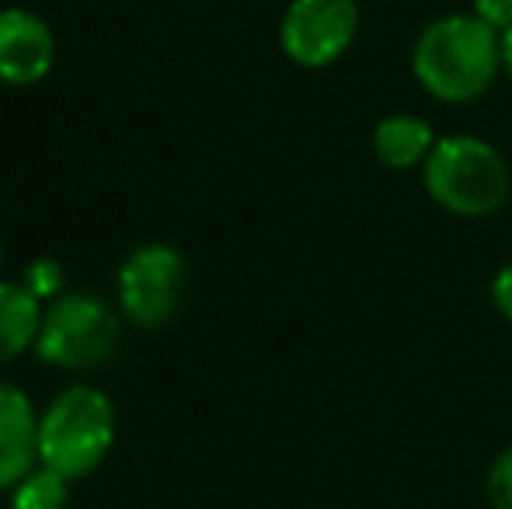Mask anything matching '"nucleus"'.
<instances>
[{
	"label": "nucleus",
	"instance_id": "obj_1",
	"mask_svg": "<svg viewBox=\"0 0 512 509\" xmlns=\"http://www.w3.org/2000/svg\"><path fill=\"white\" fill-rule=\"evenodd\" d=\"M502 32L478 14H443L418 32L411 46V74L436 102L467 105L502 74Z\"/></svg>",
	"mask_w": 512,
	"mask_h": 509
},
{
	"label": "nucleus",
	"instance_id": "obj_2",
	"mask_svg": "<svg viewBox=\"0 0 512 509\" xmlns=\"http://www.w3.org/2000/svg\"><path fill=\"white\" fill-rule=\"evenodd\" d=\"M422 185L432 203L453 217H492L512 192L509 164L499 147L471 133L439 136L422 164Z\"/></svg>",
	"mask_w": 512,
	"mask_h": 509
},
{
	"label": "nucleus",
	"instance_id": "obj_3",
	"mask_svg": "<svg viewBox=\"0 0 512 509\" xmlns=\"http://www.w3.org/2000/svg\"><path fill=\"white\" fill-rule=\"evenodd\" d=\"M115 443V405L91 384H70L39 415V461L77 482L102 468Z\"/></svg>",
	"mask_w": 512,
	"mask_h": 509
},
{
	"label": "nucleus",
	"instance_id": "obj_4",
	"mask_svg": "<svg viewBox=\"0 0 512 509\" xmlns=\"http://www.w3.org/2000/svg\"><path fill=\"white\" fill-rule=\"evenodd\" d=\"M115 346H119V318L95 293H60L42 311L35 353L53 367L91 370L105 363L115 353Z\"/></svg>",
	"mask_w": 512,
	"mask_h": 509
},
{
	"label": "nucleus",
	"instance_id": "obj_5",
	"mask_svg": "<svg viewBox=\"0 0 512 509\" xmlns=\"http://www.w3.org/2000/svg\"><path fill=\"white\" fill-rule=\"evenodd\" d=\"M185 258L171 245H143L119 265V304L133 325L161 328L178 314L185 297Z\"/></svg>",
	"mask_w": 512,
	"mask_h": 509
},
{
	"label": "nucleus",
	"instance_id": "obj_6",
	"mask_svg": "<svg viewBox=\"0 0 512 509\" xmlns=\"http://www.w3.org/2000/svg\"><path fill=\"white\" fill-rule=\"evenodd\" d=\"M359 32L356 0H290L279 21V46L297 67L321 70L342 60Z\"/></svg>",
	"mask_w": 512,
	"mask_h": 509
},
{
	"label": "nucleus",
	"instance_id": "obj_7",
	"mask_svg": "<svg viewBox=\"0 0 512 509\" xmlns=\"http://www.w3.org/2000/svg\"><path fill=\"white\" fill-rule=\"evenodd\" d=\"M56 60V39L46 18L25 7L0 11V81L11 88H28L49 77Z\"/></svg>",
	"mask_w": 512,
	"mask_h": 509
},
{
	"label": "nucleus",
	"instance_id": "obj_8",
	"mask_svg": "<svg viewBox=\"0 0 512 509\" xmlns=\"http://www.w3.org/2000/svg\"><path fill=\"white\" fill-rule=\"evenodd\" d=\"M39 461V415L21 387L0 381V492L14 489Z\"/></svg>",
	"mask_w": 512,
	"mask_h": 509
},
{
	"label": "nucleus",
	"instance_id": "obj_9",
	"mask_svg": "<svg viewBox=\"0 0 512 509\" xmlns=\"http://www.w3.org/2000/svg\"><path fill=\"white\" fill-rule=\"evenodd\" d=\"M439 136L432 133V126L425 123L422 116H408V112H398V116H384L373 129V154H377L380 164L394 171H408L425 164V157L432 154Z\"/></svg>",
	"mask_w": 512,
	"mask_h": 509
},
{
	"label": "nucleus",
	"instance_id": "obj_10",
	"mask_svg": "<svg viewBox=\"0 0 512 509\" xmlns=\"http://www.w3.org/2000/svg\"><path fill=\"white\" fill-rule=\"evenodd\" d=\"M42 300L25 290V283L0 279V363L18 360L21 353L35 349L42 328Z\"/></svg>",
	"mask_w": 512,
	"mask_h": 509
},
{
	"label": "nucleus",
	"instance_id": "obj_11",
	"mask_svg": "<svg viewBox=\"0 0 512 509\" xmlns=\"http://www.w3.org/2000/svg\"><path fill=\"white\" fill-rule=\"evenodd\" d=\"M70 503V478L53 468H32L11 489V509H67Z\"/></svg>",
	"mask_w": 512,
	"mask_h": 509
},
{
	"label": "nucleus",
	"instance_id": "obj_12",
	"mask_svg": "<svg viewBox=\"0 0 512 509\" xmlns=\"http://www.w3.org/2000/svg\"><path fill=\"white\" fill-rule=\"evenodd\" d=\"M21 283H25V290L32 293V297H39L42 304H46V300H56L63 293L67 272H63V265L56 262V258H35L25 269V276H21Z\"/></svg>",
	"mask_w": 512,
	"mask_h": 509
},
{
	"label": "nucleus",
	"instance_id": "obj_13",
	"mask_svg": "<svg viewBox=\"0 0 512 509\" xmlns=\"http://www.w3.org/2000/svg\"><path fill=\"white\" fill-rule=\"evenodd\" d=\"M485 496L495 509H512V447L502 450L488 468Z\"/></svg>",
	"mask_w": 512,
	"mask_h": 509
},
{
	"label": "nucleus",
	"instance_id": "obj_14",
	"mask_svg": "<svg viewBox=\"0 0 512 509\" xmlns=\"http://www.w3.org/2000/svg\"><path fill=\"white\" fill-rule=\"evenodd\" d=\"M471 11L478 14L485 25H492L495 32L512 28V0H474Z\"/></svg>",
	"mask_w": 512,
	"mask_h": 509
},
{
	"label": "nucleus",
	"instance_id": "obj_15",
	"mask_svg": "<svg viewBox=\"0 0 512 509\" xmlns=\"http://www.w3.org/2000/svg\"><path fill=\"white\" fill-rule=\"evenodd\" d=\"M492 304H495V311L502 314V318L512 325V262L502 265L499 272H495V279H492Z\"/></svg>",
	"mask_w": 512,
	"mask_h": 509
},
{
	"label": "nucleus",
	"instance_id": "obj_16",
	"mask_svg": "<svg viewBox=\"0 0 512 509\" xmlns=\"http://www.w3.org/2000/svg\"><path fill=\"white\" fill-rule=\"evenodd\" d=\"M499 39H502V70H506L509 81H512V28H506Z\"/></svg>",
	"mask_w": 512,
	"mask_h": 509
},
{
	"label": "nucleus",
	"instance_id": "obj_17",
	"mask_svg": "<svg viewBox=\"0 0 512 509\" xmlns=\"http://www.w3.org/2000/svg\"><path fill=\"white\" fill-rule=\"evenodd\" d=\"M0 265H4V245H0Z\"/></svg>",
	"mask_w": 512,
	"mask_h": 509
}]
</instances>
